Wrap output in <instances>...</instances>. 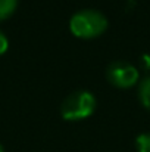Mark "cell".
Wrapping results in <instances>:
<instances>
[{"instance_id":"6da1fadb","label":"cell","mask_w":150,"mask_h":152,"mask_svg":"<svg viewBox=\"0 0 150 152\" xmlns=\"http://www.w3.org/2000/svg\"><path fill=\"white\" fill-rule=\"evenodd\" d=\"M107 18L97 9L77 10L69 19V30L80 39H94L107 28Z\"/></svg>"},{"instance_id":"7a4b0ae2","label":"cell","mask_w":150,"mask_h":152,"mask_svg":"<svg viewBox=\"0 0 150 152\" xmlns=\"http://www.w3.org/2000/svg\"><path fill=\"white\" fill-rule=\"evenodd\" d=\"M96 109V98L88 90H75L60 103V115L68 121H78L90 117Z\"/></svg>"},{"instance_id":"3957f363","label":"cell","mask_w":150,"mask_h":152,"mask_svg":"<svg viewBox=\"0 0 150 152\" xmlns=\"http://www.w3.org/2000/svg\"><path fill=\"white\" fill-rule=\"evenodd\" d=\"M106 78L107 81L119 89H130L137 84L140 78L138 68L128 62V61H113L106 68Z\"/></svg>"},{"instance_id":"277c9868","label":"cell","mask_w":150,"mask_h":152,"mask_svg":"<svg viewBox=\"0 0 150 152\" xmlns=\"http://www.w3.org/2000/svg\"><path fill=\"white\" fill-rule=\"evenodd\" d=\"M137 95H138V99L141 102V105L150 111V72L146 74V75L140 80Z\"/></svg>"},{"instance_id":"5b68a950","label":"cell","mask_w":150,"mask_h":152,"mask_svg":"<svg viewBox=\"0 0 150 152\" xmlns=\"http://www.w3.org/2000/svg\"><path fill=\"white\" fill-rule=\"evenodd\" d=\"M18 6V0H0V21L9 18Z\"/></svg>"},{"instance_id":"8992f818","label":"cell","mask_w":150,"mask_h":152,"mask_svg":"<svg viewBox=\"0 0 150 152\" xmlns=\"http://www.w3.org/2000/svg\"><path fill=\"white\" fill-rule=\"evenodd\" d=\"M136 148L138 152H150V133H141L136 137Z\"/></svg>"},{"instance_id":"52a82bcc","label":"cell","mask_w":150,"mask_h":152,"mask_svg":"<svg viewBox=\"0 0 150 152\" xmlns=\"http://www.w3.org/2000/svg\"><path fill=\"white\" fill-rule=\"evenodd\" d=\"M9 48V40L6 37V34L0 30V55H3Z\"/></svg>"},{"instance_id":"ba28073f","label":"cell","mask_w":150,"mask_h":152,"mask_svg":"<svg viewBox=\"0 0 150 152\" xmlns=\"http://www.w3.org/2000/svg\"><path fill=\"white\" fill-rule=\"evenodd\" d=\"M0 152H4V148H3V145L0 143Z\"/></svg>"}]
</instances>
